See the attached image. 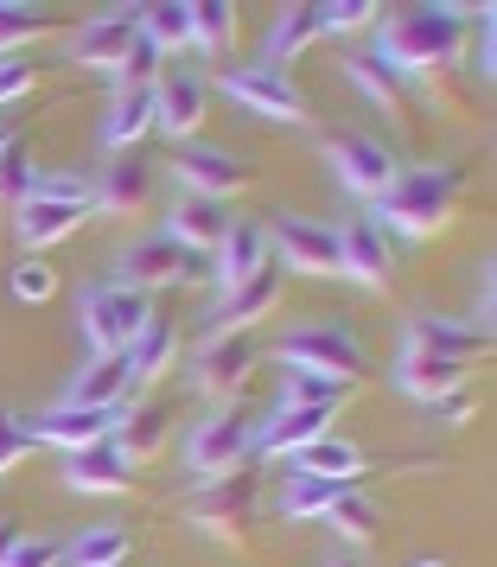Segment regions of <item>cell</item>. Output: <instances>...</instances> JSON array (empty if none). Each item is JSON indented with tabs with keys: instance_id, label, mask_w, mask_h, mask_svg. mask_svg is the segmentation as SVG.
Wrapping results in <instances>:
<instances>
[{
	"instance_id": "obj_1",
	"label": "cell",
	"mask_w": 497,
	"mask_h": 567,
	"mask_svg": "<svg viewBox=\"0 0 497 567\" xmlns=\"http://www.w3.org/2000/svg\"><path fill=\"white\" fill-rule=\"evenodd\" d=\"M466 7H402L376 27V58L390 64L395 78H434V71H453L459 52H466Z\"/></svg>"
},
{
	"instance_id": "obj_2",
	"label": "cell",
	"mask_w": 497,
	"mask_h": 567,
	"mask_svg": "<svg viewBox=\"0 0 497 567\" xmlns=\"http://www.w3.org/2000/svg\"><path fill=\"white\" fill-rule=\"evenodd\" d=\"M459 210V166H395L376 192V224L395 236H441Z\"/></svg>"
},
{
	"instance_id": "obj_3",
	"label": "cell",
	"mask_w": 497,
	"mask_h": 567,
	"mask_svg": "<svg viewBox=\"0 0 497 567\" xmlns=\"http://www.w3.org/2000/svg\"><path fill=\"white\" fill-rule=\"evenodd\" d=\"M90 217H96L90 185L52 173V179H39L27 198H20V210H13L7 224H13V236H20V249H27V256H39V249H52V243H64V236H77Z\"/></svg>"
},
{
	"instance_id": "obj_4",
	"label": "cell",
	"mask_w": 497,
	"mask_h": 567,
	"mask_svg": "<svg viewBox=\"0 0 497 567\" xmlns=\"http://www.w3.org/2000/svg\"><path fill=\"white\" fill-rule=\"evenodd\" d=\"M77 326H83L90 358H115V351H128L134 338L154 326V300L122 287V281H103L77 300Z\"/></svg>"
},
{
	"instance_id": "obj_5",
	"label": "cell",
	"mask_w": 497,
	"mask_h": 567,
	"mask_svg": "<svg viewBox=\"0 0 497 567\" xmlns=\"http://www.w3.org/2000/svg\"><path fill=\"white\" fill-rule=\"evenodd\" d=\"M281 363L358 389V377H364V344L344 332L339 319H307V326H293V332L281 338Z\"/></svg>"
},
{
	"instance_id": "obj_6",
	"label": "cell",
	"mask_w": 497,
	"mask_h": 567,
	"mask_svg": "<svg viewBox=\"0 0 497 567\" xmlns=\"http://www.w3.org/2000/svg\"><path fill=\"white\" fill-rule=\"evenodd\" d=\"M256 504H262V491H256V472H224V478H205L198 497L185 504V516L217 542H242L249 536V523H256Z\"/></svg>"
},
{
	"instance_id": "obj_7",
	"label": "cell",
	"mask_w": 497,
	"mask_h": 567,
	"mask_svg": "<svg viewBox=\"0 0 497 567\" xmlns=\"http://www.w3.org/2000/svg\"><path fill=\"white\" fill-rule=\"evenodd\" d=\"M256 453V421L236 409H210L198 427H191V440H185V465H191V478L205 485V478H224V472H236V465Z\"/></svg>"
},
{
	"instance_id": "obj_8",
	"label": "cell",
	"mask_w": 497,
	"mask_h": 567,
	"mask_svg": "<svg viewBox=\"0 0 497 567\" xmlns=\"http://www.w3.org/2000/svg\"><path fill=\"white\" fill-rule=\"evenodd\" d=\"M268 256H281V268H293V275L325 281V275H339V230L319 224V217H293V210H281L275 230H268Z\"/></svg>"
},
{
	"instance_id": "obj_9",
	"label": "cell",
	"mask_w": 497,
	"mask_h": 567,
	"mask_svg": "<svg viewBox=\"0 0 497 567\" xmlns=\"http://www.w3.org/2000/svg\"><path fill=\"white\" fill-rule=\"evenodd\" d=\"M224 96L236 109H249V115H262V122H281V128H300L307 122V96L293 90L288 71H268V64H242L224 78Z\"/></svg>"
},
{
	"instance_id": "obj_10",
	"label": "cell",
	"mask_w": 497,
	"mask_h": 567,
	"mask_svg": "<svg viewBox=\"0 0 497 567\" xmlns=\"http://www.w3.org/2000/svg\"><path fill=\"white\" fill-rule=\"evenodd\" d=\"M249 377H256V338L249 332H217L210 344L191 351V383L210 402H230L236 389H249Z\"/></svg>"
},
{
	"instance_id": "obj_11",
	"label": "cell",
	"mask_w": 497,
	"mask_h": 567,
	"mask_svg": "<svg viewBox=\"0 0 497 567\" xmlns=\"http://www.w3.org/2000/svg\"><path fill=\"white\" fill-rule=\"evenodd\" d=\"M325 166L339 173L344 192L376 198V192L395 179V166H402V159H395L390 147L376 141V134H358V128H351V134H332V141H325Z\"/></svg>"
},
{
	"instance_id": "obj_12",
	"label": "cell",
	"mask_w": 497,
	"mask_h": 567,
	"mask_svg": "<svg viewBox=\"0 0 497 567\" xmlns=\"http://www.w3.org/2000/svg\"><path fill=\"white\" fill-rule=\"evenodd\" d=\"M173 173H179V192H191V198H224V205L256 179L230 147H205V141H185L179 154H173Z\"/></svg>"
},
{
	"instance_id": "obj_13",
	"label": "cell",
	"mask_w": 497,
	"mask_h": 567,
	"mask_svg": "<svg viewBox=\"0 0 497 567\" xmlns=\"http://www.w3.org/2000/svg\"><path fill=\"white\" fill-rule=\"evenodd\" d=\"M205 109H210V83L198 71H185V64L159 71V83H154V128L159 134H173L185 147L191 134L205 128Z\"/></svg>"
},
{
	"instance_id": "obj_14",
	"label": "cell",
	"mask_w": 497,
	"mask_h": 567,
	"mask_svg": "<svg viewBox=\"0 0 497 567\" xmlns=\"http://www.w3.org/2000/svg\"><path fill=\"white\" fill-rule=\"evenodd\" d=\"M134 7H103L96 20H83L77 32H71V64H83V71H122L134 52Z\"/></svg>"
},
{
	"instance_id": "obj_15",
	"label": "cell",
	"mask_w": 497,
	"mask_h": 567,
	"mask_svg": "<svg viewBox=\"0 0 497 567\" xmlns=\"http://www.w3.org/2000/svg\"><path fill=\"white\" fill-rule=\"evenodd\" d=\"M339 275L364 287H390L395 281V249H390V230L376 217H351L339 230Z\"/></svg>"
},
{
	"instance_id": "obj_16",
	"label": "cell",
	"mask_w": 497,
	"mask_h": 567,
	"mask_svg": "<svg viewBox=\"0 0 497 567\" xmlns=\"http://www.w3.org/2000/svg\"><path fill=\"white\" fill-rule=\"evenodd\" d=\"M185 261H191V256H185V249H179V243H173L166 230H159V236H141V243H128V249H122V261H115L122 275H115V281L154 300L159 287L185 281Z\"/></svg>"
},
{
	"instance_id": "obj_17",
	"label": "cell",
	"mask_w": 497,
	"mask_h": 567,
	"mask_svg": "<svg viewBox=\"0 0 497 567\" xmlns=\"http://www.w3.org/2000/svg\"><path fill=\"white\" fill-rule=\"evenodd\" d=\"M115 421H122V409H71V402H58V409L32 414V440L58 446V453H83V446H103L115 434Z\"/></svg>"
},
{
	"instance_id": "obj_18",
	"label": "cell",
	"mask_w": 497,
	"mask_h": 567,
	"mask_svg": "<svg viewBox=\"0 0 497 567\" xmlns=\"http://www.w3.org/2000/svg\"><path fill=\"white\" fill-rule=\"evenodd\" d=\"M236 217L224 198H191V192H179L173 198V210H166V236L179 243L185 256H210L217 243H224V230H230Z\"/></svg>"
},
{
	"instance_id": "obj_19",
	"label": "cell",
	"mask_w": 497,
	"mask_h": 567,
	"mask_svg": "<svg viewBox=\"0 0 497 567\" xmlns=\"http://www.w3.org/2000/svg\"><path fill=\"white\" fill-rule=\"evenodd\" d=\"M90 198H96V210H108V217H141V210L154 205V166L134 159V154H108L103 185H96Z\"/></svg>"
},
{
	"instance_id": "obj_20",
	"label": "cell",
	"mask_w": 497,
	"mask_h": 567,
	"mask_svg": "<svg viewBox=\"0 0 497 567\" xmlns=\"http://www.w3.org/2000/svg\"><path fill=\"white\" fill-rule=\"evenodd\" d=\"M64 485L83 491V497H122L134 485V465L115 453V446H83V453H64Z\"/></svg>"
},
{
	"instance_id": "obj_21",
	"label": "cell",
	"mask_w": 497,
	"mask_h": 567,
	"mask_svg": "<svg viewBox=\"0 0 497 567\" xmlns=\"http://www.w3.org/2000/svg\"><path fill=\"white\" fill-rule=\"evenodd\" d=\"M210 256H217V287H224V293L242 287L249 275H262L268 261H275V256H268V230H262V224H249V217H236Z\"/></svg>"
},
{
	"instance_id": "obj_22",
	"label": "cell",
	"mask_w": 497,
	"mask_h": 567,
	"mask_svg": "<svg viewBox=\"0 0 497 567\" xmlns=\"http://www.w3.org/2000/svg\"><path fill=\"white\" fill-rule=\"evenodd\" d=\"M128 389H134L128 351H115V358H90L83 363L77 377H71V389H64V402H71V409H122Z\"/></svg>"
},
{
	"instance_id": "obj_23",
	"label": "cell",
	"mask_w": 497,
	"mask_h": 567,
	"mask_svg": "<svg viewBox=\"0 0 497 567\" xmlns=\"http://www.w3.org/2000/svg\"><path fill=\"white\" fill-rule=\"evenodd\" d=\"M472 363H453V358H427V351H402V363H395V389L402 395H415L421 409L427 402H441V395H453V389H466Z\"/></svg>"
},
{
	"instance_id": "obj_24",
	"label": "cell",
	"mask_w": 497,
	"mask_h": 567,
	"mask_svg": "<svg viewBox=\"0 0 497 567\" xmlns=\"http://www.w3.org/2000/svg\"><path fill=\"white\" fill-rule=\"evenodd\" d=\"M319 434H332V414L325 409H275L256 427V446H262L268 460H293L300 446H313Z\"/></svg>"
},
{
	"instance_id": "obj_25",
	"label": "cell",
	"mask_w": 497,
	"mask_h": 567,
	"mask_svg": "<svg viewBox=\"0 0 497 567\" xmlns=\"http://www.w3.org/2000/svg\"><path fill=\"white\" fill-rule=\"evenodd\" d=\"M358 472H364V446H358V440L319 434L313 446H300V453H293L288 478H344V485H358Z\"/></svg>"
},
{
	"instance_id": "obj_26",
	"label": "cell",
	"mask_w": 497,
	"mask_h": 567,
	"mask_svg": "<svg viewBox=\"0 0 497 567\" xmlns=\"http://www.w3.org/2000/svg\"><path fill=\"white\" fill-rule=\"evenodd\" d=\"M281 268H275V261H268L262 275H249V281L242 287H230V293H224V332H249V326H262L268 312L281 307Z\"/></svg>"
},
{
	"instance_id": "obj_27",
	"label": "cell",
	"mask_w": 497,
	"mask_h": 567,
	"mask_svg": "<svg viewBox=\"0 0 497 567\" xmlns=\"http://www.w3.org/2000/svg\"><path fill=\"white\" fill-rule=\"evenodd\" d=\"M485 344H491V338H478L472 326H459V319H434V312L408 319V351H427V358L472 363L478 351H485Z\"/></svg>"
},
{
	"instance_id": "obj_28",
	"label": "cell",
	"mask_w": 497,
	"mask_h": 567,
	"mask_svg": "<svg viewBox=\"0 0 497 567\" xmlns=\"http://www.w3.org/2000/svg\"><path fill=\"white\" fill-rule=\"evenodd\" d=\"M108 446H115L128 465H147L159 446H166V409H159V402H134V409H122Z\"/></svg>"
},
{
	"instance_id": "obj_29",
	"label": "cell",
	"mask_w": 497,
	"mask_h": 567,
	"mask_svg": "<svg viewBox=\"0 0 497 567\" xmlns=\"http://www.w3.org/2000/svg\"><path fill=\"white\" fill-rule=\"evenodd\" d=\"M319 39H325L319 7H281V13H275V27H268L262 64H268V71H281V64H293V58L307 52V45H319Z\"/></svg>"
},
{
	"instance_id": "obj_30",
	"label": "cell",
	"mask_w": 497,
	"mask_h": 567,
	"mask_svg": "<svg viewBox=\"0 0 497 567\" xmlns=\"http://www.w3.org/2000/svg\"><path fill=\"white\" fill-rule=\"evenodd\" d=\"M154 128V90H115L103 122V147L108 154H134V141Z\"/></svg>"
},
{
	"instance_id": "obj_31",
	"label": "cell",
	"mask_w": 497,
	"mask_h": 567,
	"mask_svg": "<svg viewBox=\"0 0 497 567\" xmlns=\"http://www.w3.org/2000/svg\"><path fill=\"white\" fill-rule=\"evenodd\" d=\"M134 32L154 45L159 58L166 52H185L191 45V7L185 0H154V7H134Z\"/></svg>"
},
{
	"instance_id": "obj_32",
	"label": "cell",
	"mask_w": 497,
	"mask_h": 567,
	"mask_svg": "<svg viewBox=\"0 0 497 567\" xmlns=\"http://www.w3.org/2000/svg\"><path fill=\"white\" fill-rule=\"evenodd\" d=\"M344 71H351V83L364 90L376 109H390V115H408V78H395L390 64L376 52H364V58H344Z\"/></svg>"
},
{
	"instance_id": "obj_33",
	"label": "cell",
	"mask_w": 497,
	"mask_h": 567,
	"mask_svg": "<svg viewBox=\"0 0 497 567\" xmlns=\"http://www.w3.org/2000/svg\"><path fill=\"white\" fill-rule=\"evenodd\" d=\"M64 567H128V529L122 523H96L77 542H64Z\"/></svg>"
},
{
	"instance_id": "obj_34",
	"label": "cell",
	"mask_w": 497,
	"mask_h": 567,
	"mask_svg": "<svg viewBox=\"0 0 497 567\" xmlns=\"http://www.w3.org/2000/svg\"><path fill=\"white\" fill-rule=\"evenodd\" d=\"M344 402H351V389L332 383V377H313V370H288L281 395H275V409H325V414H339Z\"/></svg>"
},
{
	"instance_id": "obj_35",
	"label": "cell",
	"mask_w": 497,
	"mask_h": 567,
	"mask_svg": "<svg viewBox=\"0 0 497 567\" xmlns=\"http://www.w3.org/2000/svg\"><path fill=\"white\" fill-rule=\"evenodd\" d=\"M45 32H52V13L39 0H0V58H20Z\"/></svg>"
},
{
	"instance_id": "obj_36",
	"label": "cell",
	"mask_w": 497,
	"mask_h": 567,
	"mask_svg": "<svg viewBox=\"0 0 497 567\" xmlns=\"http://www.w3.org/2000/svg\"><path fill=\"white\" fill-rule=\"evenodd\" d=\"M173 358H179L173 326H166V319H154V326L128 344V377H134V383H159V377L173 370Z\"/></svg>"
},
{
	"instance_id": "obj_37",
	"label": "cell",
	"mask_w": 497,
	"mask_h": 567,
	"mask_svg": "<svg viewBox=\"0 0 497 567\" xmlns=\"http://www.w3.org/2000/svg\"><path fill=\"white\" fill-rule=\"evenodd\" d=\"M191 7V45L210 58H224L236 45V7L230 0H185Z\"/></svg>"
},
{
	"instance_id": "obj_38",
	"label": "cell",
	"mask_w": 497,
	"mask_h": 567,
	"mask_svg": "<svg viewBox=\"0 0 497 567\" xmlns=\"http://www.w3.org/2000/svg\"><path fill=\"white\" fill-rule=\"evenodd\" d=\"M344 478H288V491H281V516H293V523H325V511L344 497Z\"/></svg>"
},
{
	"instance_id": "obj_39",
	"label": "cell",
	"mask_w": 497,
	"mask_h": 567,
	"mask_svg": "<svg viewBox=\"0 0 497 567\" xmlns=\"http://www.w3.org/2000/svg\"><path fill=\"white\" fill-rule=\"evenodd\" d=\"M325 523H332V536H344V542H376V523H383V511H376L364 491L351 485L339 504L325 511Z\"/></svg>"
},
{
	"instance_id": "obj_40",
	"label": "cell",
	"mask_w": 497,
	"mask_h": 567,
	"mask_svg": "<svg viewBox=\"0 0 497 567\" xmlns=\"http://www.w3.org/2000/svg\"><path fill=\"white\" fill-rule=\"evenodd\" d=\"M7 293L27 300V307H45V300L58 293V268L45 256H20L13 268H7Z\"/></svg>"
},
{
	"instance_id": "obj_41",
	"label": "cell",
	"mask_w": 497,
	"mask_h": 567,
	"mask_svg": "<svg viewBox=\"0 0 497 567\" xmlns=\"http://www.w3.org/2000/svg\"><path fill=\"white\" fill-rule=\"evenodd\" d=\"M32 185H39V166L27 159V147H13V154L0 159V217H13Z\"/></svg>"
},
{
	"instance_id": "obj_42",
	"label": "cell",
	"mask_w": 497,
	"mask_h": 567,
	"mask_svg": "<svg viewBox=\"0 0 497 567\" xmlns=\"http://www.w3.org/2000/svg\"><path fill=\"white\" fill-rule=\"evenodd\" d=\"M32 446H39V440H32V421H20L13 409H0V478H7L13 465H27Z\"/></svg>"
},
{
	"instance_id": "obj_43",
	"label": "cell",
	"mask_w": 497,
	"mask_h": 567,
	"mask_svg": "<svg viewBox=\"0 0 497 567\" xmlns=\"http://www.w3.org/2000/svg\"><path fill=\"white\" fill-rule=\"evenodd\" d=\"M376 0H332V7H319V27L325 32H364V27H376Z\"/></svg>"
},
{
	"instance_id": "obj_44",
	"label": "cell",
	"mask_w": 497,
	"mask_h": 567,
	"mask_svg": "<svg viewBox=\"0 0 497 567\" xmlns=\"http://www.w3.org/2000/svg\"><path fill=\"white\" fill-rule=\"evenodd\" d=\"M0 567H64V542L52 536H20L13 548H7V561Z\"/></svg>"
},
{
	"instance_id": "obj_45",
	"label": "cell",
	"mask_w": 497,
	"mask_h": 567,
	"mask_svg": "<svg viewBox=\"0 0 497 567\" xmlns=\"http://www.w3.org/2000/svg\"><path fill=\"white\" fill-rule=\"evenodd\" d=\"M32 83H39V64H32L27 52H20V58H0V109H7V103H20V96H27Z\"/></svg>"
},
{
	"instance_id": "obj_46",
	"label": "cell",
	"mask_w": 497,
	"mask_h": 567,
	"mask_svg": "<svg viewBox=\"0 0 497 567\" xmlns=\"http://www.w3.org/2000/svg\"><path fill=\"white\" fill-rule=\"evenodd\" d=\"M491 312H497V275H491V261H485V275H478V307H472V332L478 338H491Z\"/></svg>"
},
{
	"instance_id": "obj_47",
	"label": "cell",
	"mask_w": 497,
	"mask_h": 567,
	"mask_svg": "<svg viewBox=\"0 0 497 567\" xmlns=\"http://www.w3.org/2000/svg\"><path fill=\"white\" fill-rule=\"evenodd\" d=\"M427 421L466 427V421H472V395H466V389H453V395H441V402H427Z\"/></svg>"
},
{
	"instance_id": "obj_48",
	"label": "cell",
	"mask_w": 497,
	"mask_h": 567,
	"mask_svg": "<svg viewBox=\"0 0 497 567\" xmlns=\"http://www.w3.org/2000/svg\"><path fill=\"white\" fill-rule=\"evenodd\" d=\"M13 542H20V529H13V523L0 516V561H7V548H13Z\"/></svg>"
},
{
	"instance_id": "obj_49",
	"label": "cell",
	"mask_w": 497,
	"mask_h": 567,
	"mask_svg": "<svg viewBox=\"0 0 497 567\" xmlns=\"http://www.w3.org/2000/svg\"><path fill=\"white\" fill-rule=\"evenodd\" d=\"M13 147H20V134H13V128H7V122H0V159L13 154Z\"/></svg>"
},
{
	"instance_id": "obj_50",
	"label": "cell",
	"mask_w": 497,
	"mask_h": 567,
	"mask_svg": "<svg viewBox=\"0 0 497 567\" xmlns=\"http://www.w3.org/2000/svg\"><path fill=\"white\" fill-rule=\"evenodd\" d=\"M408 567H446V561H427V555H421V561H408Z\"/></svg>"
},
{
	"instance_id": "obj_51",
	"label": "cell",
	"mask_w": 497,
	"mask_h": 567,
	"mask_svg": "<svg viewBox=\"0 0 497 567\" xmlns=\"http://www.w3.org/2000/svg\"><path fill=\"white\" fill-rule=\"evenodd\" d=\"M339 567H351V561H339Z\"/></svg>"
}]
</instances>
